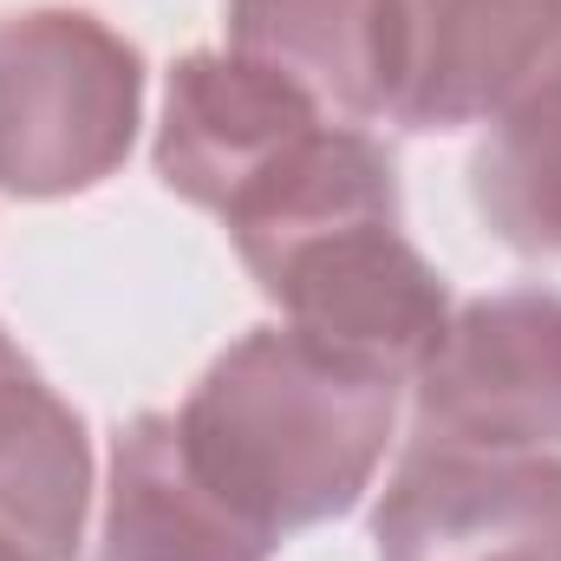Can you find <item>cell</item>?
Masks as SVG:
<instances>
[{"instance_id":"6da1fadb","label":"cell","mask_w":561,"mask_h":561,"mask_svg":"<svg viewBox=\"0 0 561 561\" xmlns=\"http://www.w3.org/2000/svg\"><path fill=\"white\" fill-rule=\"evenodd\" d=\"M222 229L294 333L399 386L450 327V287L399 229V170L366 125H320Z\"/></svg>"},{"instance_id":"7a4b0ae2","label":"cell","mask_w":561,"mask_h":561,"mask_svg":"<svg viewBox=\"0 0 561 561\" xmlns=\"http://www.w3.org/2000/svg\"><path fill=\"white\" fill-rule=\"evenodd\" d=\"M399 424V379L307 333L255 327L176 405L203 483L268 542L320 529L373 490Z\"/></svg>"},{"instance_id":"3957f363","label":"cell","mask_w":561,"mask_h":561,"mask_svg":"<svg viewBox=\"0 0 561 561\" xmlns=\"http://www.w3.org/2000/svg\"><path fill=\"white\" fill-rule=\"evenodd\" d=\"M144 59L85 7L0 13V190L59 203L99 190L138 144Z\"/></svg>"},{"instance_id":"277c9868","label":"cell","mask_w":561,"mask_h":561,"mask_svg":"<svg viewBox=\"0 0 561 561\" xmlns=\"http://www.w3.org/2000/svg\"><path fill=\"white\" fill-rule=\"evenodd\" d=\"M419 444L561 450V294L503 287L463 300L412 373Z\"/></svg>"},{"instance_id":"5b68a950","label":"cell","mask_w":561,"mask_h":561,"mask_svg":"<svg viewBox=\"0 0 561 561\" xmlns=\"http://www.w3.org/2000/svg\"><path fill=\"white\" fill-rule=\"evenodd\" d=\"M379 561H561V450L419 444L373 510Z\"/></svg>"},{"instance_id":"8992f818","label":"cell","mask_w":561,"mask_h":561,"mask_svg":"<svg viewBox=\"0 0 561 561\" xmlns=\"http://www.w3.org/2000/svg\"><path fill=\"white\" fill-rule=\"evenodd\" d=\"M561 66V0H399V131L490 125Z\"/></svg>"},{"instance_id":"52a82bcc","label":"cell","mask_w":561,"mask_h":561,"mask_svg":"<svg viewBox=\"0 0 561 561\" xmlns=\"http://www.w3.org/2000/svg\"><path fill=\"white\" fill-rule=\"evenodd\" d=\"M333 125L300 85L242 59V53H190L163 85L157 125V176L170 196L222 216L249 196L300 138Z\"/></svg>"},{"instance_id":"ba28073f","label":"cell","mask_w":561,"mask_h":561,"mask_svg":"<svg viewBox=\"0 0 561 561\" xmlns=\"http://www.w3.org/2000/svg\"><path fill=\"white\" fill-rule=\"evenodd\" d=\"M255 536L190 463L176 412H138L112 437L99 561H268Z\"/></svg>"},{"instance_id":"9c48e42d","label":"cell","mask_w":561,"mask_h":561,"mask_svg":"<svg viewBox=\"0 0 561 561\" xmlns=\"http://www.w3.org/2000/svg\"><path fill=\"white\" fill-rule=\"evenodd\" d=\"M229 53L300 85L333 125L392 112L399 0H229Z\"/></svg>"},{"instance_id":"30bf717a","label":"cell","mask_w":561,"mask_h":561,"mask_svg":"<svg viewBox=\"0 0 561 561\" xmlns=\"http://www.w3.org/2000/svg\"><path fill=\"white\" fill-rule=\"evenodd\" d=\"M92 516L85 419L0 327V542L26 561H79Z\"/></svg>"},{"instance_id":"8fae6325","label":"cell","mask_w":561,"mask_h":561,"mask_svg":"<svg viewBox=\"0 0 561 561\" xmlns=\"http://www.w3.org/2000/svg\"><path fill=\"white\" fill-rule=\"evenodd\" d=\"M477 222L516 255H561V66L523 85L470 150Z\"/></svg>"},{"instance_id":"7c38bea8","label":"cell","mask_w":561,"mask_h":561,"mask_svg":"<svg viewBox=\"0 0 561 561\" xmlns=\"http://www.w3.org/2000/svg\"><path fill=\"white\" fill-rule=\"evenodd\" d=\"M0 561H26V556H20V549H13V542H0Z\"/></svg>"}]
</instances>
